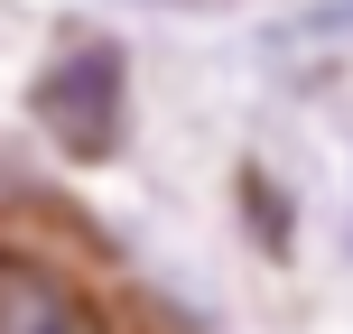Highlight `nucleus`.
<instances>
[{
	"mask_svg": "<svg viewBox=\"0 0 353 334\" xmlns=\"http://www.w3.org/2000/svg\"><path fill=\"white\" fill-rule=\"evenodd\" d=\"M0 334H103V316L65 269L28 260V251H0Z\"/></svg>",
	"mask_w": 353,
	"mask_h": 334,
	"instance_id": "f03ea898",
	"label": "nucleus"
},
{
	"mask_svg": "<svg viewBox=\"0 0 353 334\" xmlns=\"http://www.w3.org/2000/svg\"><path fill=\"white\" fill-rule=\"evenodd\" d=\"M121 84H130V74H121L112 47L56 56L47 84H37V121H47V140L65 149V158H112V149H121V121H130Z\"/></svg>",
	"mask_w": 353,
	"mask_h": 334,
	"instance_id": "f257e3e1",
	"label": "nucleus"
}]
</instances>
